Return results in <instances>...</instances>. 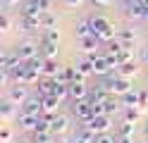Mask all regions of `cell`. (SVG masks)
Masks as SVG:
<instances>
[{
    "mask_svg": "<svg viewBox=\"0 0 148 143\" xmlns=\"http://www.w3.org/2000/svg\"><path fill=\"white\" fill-rule=\"evenodd\" d=\"M91 26H93V36H98L103 43H110V41L117 36V34H115V29H112V24H110V19L100 17V14L91 17Z\"/></svg>",
    "mask_w": 148,
    "mask_h": 143,
    "instance_id": "1",
    "label": "cell"
},
{
    "mask_svg": "<svg viewBox=\"0 0 148 143\" xmlns=\"http://www.w3.org/2000/svg\"><path fill=\"white\" fill-rule=\"evenodd\" d=\"M81 124L91 127L96 133H105V131H110V127H112V119H110V114H96V117H91V119H84Z\"/></svg>",
    "mask_w": 148,
    "mask_h": 143,
    "instance_id": "2",
    "label": "cell"
},
{
    "mask_svg": "<svg viewBox=\"0 0 148 143\" xmlns=\"http://www.w3.org/2000/svg\"><path fill=\"white\" fill-rule=\"evenodd\" d=\"M14 53L19 55V60H22V62H29V60H34V57H38V55H41V48L36 45L34 41H24V43L17 45V50H14Z\"/></svg>",
    "mask_w": 148,
    "mask_h": 143,
    "instance_id": "3",
    "label": "cell"
},
{
    "mask_svg": "<svg viewBox=\"0 0 148 143\" xmlns=\"http://www.w3.org/2000/svg\"><path fill=\"white\" fill-rule=\"evenodd\" d=\"M19 112H24V114H43V98L41 95H29L22 103Z\"/></svg>",
    "mask_w": 148,
    "mask_h": 143,
    "instance_id": "4",
    "label": "cell"
},
{
    "mask_svg": "<svg viewBox=\"0 0 148 143\" xmlns=\"http://www.w3.org/2000/svg\"><path fill=\"white\" fill-rule=\"evenodd\" d=\"M72 112H74V117H77V119H81V122L93 117V107H91V103H88V100H74Z\"/></svg>",
    "mask_w": 148,
    "mask_h": 143,
    "instance_id": "5",
    "label": "cell"
},
{
    "mask_svg": "<svg viewBox=\"0 0 148 143\" xmlns=\"http://www.w3.org/2000/svg\"><path fill=\"white\" fill-rule=\"evenodd\" d=\"M124 12L129 19H143V12H146V7L141 0H124Z\"/></svg>",
    "mask_w": 148,
    "mask_h": 143,
    "instance_id": "6",
    "label": "cell"
},
{
    "mask_svg": "<svg viewBox=\"0 0 148 143\" xmlns=\"http://www.w3.org/2000/svg\"><path fill=\"white\" fill-rule=\"evenodd\" d=\"M69 98L74 100H86L88 98V88H86V81H72L69 83Z\"/></svg>",
    "mask_w": 148,
    "mask_h": 143,
    "instance_id": "7",
    "label": "cell"
},
{
    "mask_svg": "<svg viewBox=\"0 0 148 143\" xmlns=\"http://www.w3.org/2000/svg\"><path fill=\"white\" fill-rule=\"evenodd\" d=\"M7 98H10L12 103H17V105H22L26 98H29V93H26V83H14V86H10Z\"/></svg>",
    "mask_w": 148,
    "mask_h": 143,
    "instance_id": "8",
    "label": "cell"
},
{
    "mask_svg": "<svg viewBox=\"0 0 148 143\" xmlns=\"http://www.w3.org/2000/svg\"><path fill=\"white\" fill-rule=\"evenodd\" d=\"M19 127L24 129V131H36L38 129V119H41V114H24V112H19Z\"/></svg>",
    "mask_w": 148,
    "mask_h": 143,
    "instance_id": "9",
    "label": "cell"
},
{
    "mask_svg": "<svg viewBox=\"0 0 148 143\" xmlns=\"http://www.w3.org/2000/svg\"><path fill=\"white\" fill-rule=\"evenodd\" d=\"M67 127H69V117L67 114H55V117L50 119V131L55 133V136H58V133H64Z\"/></svg>",
    "mask_w": 148,
    "mask_h": 143,
    "instance_id": "10",
    "label": "cell"
},
{
    "mask_svg": "<svg viewBox=\"0 0 148 143\" xmlns=\"http://www.w3.org/2000/svg\"><path fill=\"white\" fill-rule=\"evenodd\" d=\"M17 64H22V60H19V55L17 53H3L0 55V69H14Z\"/></svg>",
    "mask_w": 148,
    "mask_h": 143,
    "instance_id": "11",
    "label": "cell"
},
{
    "mask_svg": "<svg viewBox=\"0 0 148 143\" xmlns=\"http://www.w3.org/2000/svg\"><path fill=\"white\" fill-rule=\"evenodd\" d=\"M122 105L124 107H143V100H141V91H129L122 95Z\"/></svg>",
    "mask_w": 148,
    "mask_h": 143,
    "instance_id": "12",
    "label": "cell"
},
{
    "mask_svg": "<svg viewBox=\"0 0 148 143\" xmlns=\"http://www.w3.org/2000/svg\"><path fill=\"white\" fill-rule=\"evenodd\" d=\"M41 57L43 60H55L58 57V43H50L45 38H41Z\"/></svg>",
    "mask_w": 148,
    "mask_h": 143,
    "instance_id": "13",
    "label": "cell"
},
{
    "mask_svg": "<svg viewBox=\"0 0 148 143\" xmlns=\"http://www.w3.org/2000/svg\"><path fill=\"white\" fill-rule=\"evenodd\" d=\"M60 103H62V100H58L55 95H45V98H43V114H48V117H55V112H58Z\"/></svg>",
    "mask_w": 148,
    "mask_h": 143,
    "instance_id": "14",
    "label": "cell"
},
{
    "mask_svg": "<svg viewBox=\"0 0 148 143\" xmlns=\"http://www.w3.org/2000/svg\"><path fill=\"white\" fill-rule=\"evenodd\" d=\"M55 83H58V79H53V76H45V79L38 81V93H41V98H45V95H53Z\"/></svg>",
    "mask_w": 148,
    "mask_h": 143,
    "instance_id": "15",
    "label": "cell"
},
{
    "mask_svg": "<svg viewBox=\"0 0 148 143\" xmlns=\"http://www.w3.org/2000/svg\"><path fill=\"white\" fill-rule=\"evenodd\" d=\"M74 34H77L79 41H81V38L93 36V26H91V19H81V22L77 24V29H74Z\"/></svg>",
    "mask_w": 148,
    "mask_h": 143,
    "instance_id": "16",
    "label": "cell"
},
{
    "mask_svg": "<svg viewBox=\"0 0 148 143\" xmlns=\"http://www.w3.org/2000/svg\"><path fill=\"white\" fill-rule=\"evenodd\" d=\"M22 26L26 29V31H38L41 26V14L38 17H34V14H22Z\"/></svg>",
    "mask_w": 148,
    "mask_h": 143,
    "instance_id": "17",
    "label": "cell"
},
{
    "mask_svg": "<svg viewBox=\"0 0 148 143\" xmlns=\"http://www.w3.org/2000/svg\"><path fill=\"white\" fill-rule=\"evenodd\" d=\"M81 48L88 53V55H96L98 48H100V38L98 36H88V38H81Z\"/></svg>",
    "mask_w": 148,
    "mask_h": 143,
    "instance_id": "18",
    "label": "cell"
},
{
    "mask_svg": "<svg viewBox=\"0 0 148 143\" xmlns=\"http://www.w3.org/2000/svg\"><path fill=\"white\" fill-rule=\"evenodd\" d=\"M14 105H17V103H12L10 98H5L3 103H0V114H3V119H5V122L14 117Z\"/></svg>",
    "mask_w": 148,
    "mask_h": 143,
    "instance_id": "19",
    "label": "cell"
},
{
    "mask_svg": "<svg viewBox=\"0 0 148 143\" xmlns=\"http://www.w3.org/2000/svg\"><path fill=\"white\" fill-rule=\"evenodd\" d=\"M117 38H119V41H122L127 48H132V45H134V41H136V36H134L132 29H119V31H117Z\"/></svg>",
    "mask_w": 148,
    "mask_h": 143,
    "instance_id": "20",
    "label": "cell"
},
{
    "mask_svg": "<svg viewBox=\"0 0 148 143\" xmlns=\"http://www.w3.org/2000/svg\"><path fill=\"white\" fill-rule=\"evenodd\" d=\"M60 69H62V67L55 62V60H45V62H43V74H45V76H53V79H55V76L60 74Z\"/></svg>",
    "mask_w": 148,
    "mask_h": 143,
    "instance_id": "21",
    "label": "cell"
},
{
    "mask_svg": "<svg viewBox=\"0 0 148 143\" xmlns=\"http://www.w3.org/2000/svg\"><path fill=\"white\" fill-rule=\"evenodd\" d=\"M77 69H79V72H81V74H84L86 79H88V76L93 74V60L88 57V60H81V62H77Z\"/></svg>",
    "mask_w": 148,
    "mask_h": 143,
    "instance_id": "22",
    "label": "cell"
},
{
    "mask_svg": "<svg viewBox=\"0 0 148 143\" xmlns=\"http://www.w3.org/2000/svg\"><path fill=\"white\" fill-rule=\"evenodd\" d=\"M34 141L36 143H53L55 141V133L53 131H34Z\"/></svg>",
    "mask_w": 148,
    "mask_h": 143,
    "instance_id": "23",
    "label": "cell"
},
{
    "mask_svg": "<svg viewBox=\"0 0 148 143\" xmlns=\"http://www.w3.org/2000/svg\"><path fill=\"white\" fill-rule=\"evenodd\" d=\"M115 57H117L119 67H122V64H129V62H134V55H132V50H129V48H122V50H119Z\"/></svg>",
    "mask_w": 148,
    "mask_h": 143,
    "instance_id": "24",
    "label": "cell"
},
{
    "mask_svg": "<svg viewBox=\"0 0 148 143\" xmlns=\"http://www.w3.org/2000/svg\"><path fill=\"white\" fill-rule=\"evenodd\" d=\"M117 74H119V76H127V79H132V76L136 74V67H134V62H129V64H122V67H117Z\"/></svg>",
    "mask_w": 148,
    "mask_h": 143,
    "instance_id": "25",
    "label": "cell"
},
{
    "mask_svg": "<svg viewBox=\"0 0 148 143\" xmlns=\"http://www.w3.org/2000/svg\"><path fill=\"white\" fill-rule=\"evenodd\" d=\"M119 136H134V122L124 119L122 124H119Z\"/></svg>",
    "mask_w": 148,
    "mask_h": 143,
    "instance_id": "26",
    "label": "cell"
},
{
    "mask_svg": "<svg viewBox=\"0 0 148 143\" xmlns=\"http://www.w3.org/2000/svg\"><path fill=\"white\" fill-rule=\"evenodd\" d=\"M43 38H45V41H50V43H60V31H58V29H45Z\"/></svg>",
    "mask_w": 148,
    "mask_h": 143,
    "instance_id": "27",
    "label": "cell"
},
{
    "mask_svg": "<svg viewBox=\"0 0 148 143\" xmlns=\"http://www.w3.org/2000/svg\"><path fill=\"white\" fill-rule=\"evenodd\" d=\"M41 26L43 29H55V17L50 12H43L41 14Z\"/></svg>",
    "mask_w": 148,
    "mask_h": 143,
    "instance_id": "28",
    "label": "cell"
},
{
    "mask_svg": "<svg viewBox=\"0 0 148 143\" xmlns=\"http://www.w3.org/2000/svg\"><path fill=\"white\" fill-rule=\"evenodd\" d=\"M138 112H141V107H127V112H124V119H129V122H136V119H138Z\"/></svg>",
    "mask_w": 148,
    "mask_h": 143,
    "instance_id": "29",
    "label": "cell"
},
{
    "mask_svg": "<svg viewBox=\"0 0 148 143\" xmlns=\"http://www.w3.org/2000/svg\"><path fill=\"white\" fill-rule=\"evenodd\" d=\"M96 143H117V138H115V136H110V133L105 131V133H98Z\"/></svg>",
    "mask_w": 148,
    "mask_h": 143,
    "instance_id": "30",
    "label": "cell"
},
{
    "mask_svg": "<svg viewBox=\"0 0 148 143\" xmlns=\"http://www.w3.org/2000/svg\"><path fill=\"white\" fill-rule=\"evenodd\" d=\"M10 138H12L10 127H3V131H0V143H10Z\"/></svg>",
    "mask_w": 148,
    "mask_h": 143,
    "instance_id": "31",
    "label": "cell"
},
{
    "mask_svg": "<svg viewBox=\"0 0 148 143\" xmlns=\"http://www.w3.org/2000/svg\"><path fill=\"white\" fill-rule=\"evenodd\" d=\"M117 107H119V105L115 103V98H110V100L105 103V114H112V112H117Z\"/></svg>",
    "mask_w": 148,
    "mask_h": 143,
    "instance_id": "32",
    "label": "cell"
},
{
    "mask_svg": "<svg viewBox=\"0 0 148 143\" xmlns=\"http://www.w3.org/2000/svg\"><path fill=\"white\" fill-rule=\"evenodd\" d=\"M10 14H7V12H3V17H0V29H3V31H7V29H10Z\"/></svg>",
    "mask_w": 148,
    "mask_h": 143,
    "instance_id": "33",
    "label": "cell"
},
{
    "mask_svg": "<svg viewBox=\"0 0 148 143\" xmlns=\"http://www.w3.org/2000/svg\"><path fill=\"white\" fill-rule=\"evenodd\" d=\"M3 3V7H14V5H19V0H0Z\"/></svg>",
    "mask_w": 148,
    "mask_h": 143,
    "instance_id": "34",
    "label": "cell"
},
{
    "mask_svg": "<svg viewBox=\"0 0 148 143\" xmlns=\"http://www.w3.org/2000/svg\"><path fill=\"white\" fill-rule=\"evenodd\" d=\"M81 3H84V0H64V5H69V7H77Z\"/></svg>",
    "mask_w": 148,
    "mask_h": 143,
    "instance_id": "35",
    "label": "cell"
},
{
    "mask_svg": "<svg viewBox=\"0 0 148 143\" xmlns=\"http://www.w3.org/2000/svg\"><path fill=\"white\" fill-rule=\"evenodd\" d=\"M117 143H134L132 136H117Z\"/></svg>",
    "mask_w": 148,
    "mask_h": 143,
    "instance_id": "36",
    "label": "cell"
},
{
    "mask_svg": "<svg viewBox=\"0 0 148 143\" xmlns=\"http://www.w3.org/2000/svg\"><path fill=\"white\" fill-rule=\"evenodd\" d=\"M141 60L148 64V45H146V48H141Z\"/></svg>",
    "mask_w": 148,
    "mask_h": 143,
    "instance_id": "37",
    "label": "cell"
},
{
    "mask_svg": "<svg viewBox=\"0 0 148 143\" xmlns=\"http://www.w3.org/2000/svg\"><path fill=\"white\" fill-rule=\"evenodd\" d=\"M96 5H100V7H108V5H112V0H93Z\"/></svg>",
    "mask_w": 148,
    "mask_h": 143,
    "instance_id": "38",
    "label": "cell"
},
{
    "mask_svg": "<svg viewBox=\"0 0 148 143\" xmlns=\"http://www.w3.org/2000/svg\"><path fill=\"white\" fill-rule=\"evenodd\" d=\"M141 100H143V105H148V88L141 91Z\"/></svg>",
    "mask_w": 148,
    "mask_h": 143,
    "instance_id": "39",
    "label": "cell"
},
{
    "mask_svg": "<svg viewBox=\"0 0 148 143\" xmlns=\"http://www.w3.org/2000/svg\"><path fill=\"white\" fill-rule=\"evenodd\" d=\"M53 143H67V141H64L62 136H55V141H53Z\"/></svg>",
    "mask_w": 148,
    "mask_h": 143,
    "instance_id": "40",
    "label": "cell"
},
{
    "mask_svg": "<svg viewBox=\"0 0 148 143\" xmlns=\"http://www.w3.org/2000/svg\"><path fill=\"white\" fill-rule=\"evenodd\" d=\"M143 22H148V7H146V12H143Z\"/></svg>",
    "mask_w": 148,
    "mask_h": 143,
    "instance_id": "41",
    "label": "cell"
},
{
    "mask_svg": "<svg viewBox=\"0 0 148 143\" xmlns=\"http://www.w3.org/2000/svg\"><path fill=\"white\" fill-rule=\"evenodd\" d=\"M143 133H146V136H148V122H146V127H143Z\"/></svg>",
    "mask_w": 148,
    "mask_h": 143,
    "instance_id": "42",
    "label": "cell"
},
{
    "mask_svg": "<svg viewBox=\"0 0 148 143\" xmlns=\"http://www.w3.org/2000/svg\"><path fill=\"white\" fill-rule=\"evenodd\" d=\"M22 143H34V141H22Z\"/></svg>",
    "mask_w": 148,
    "mask_h": 143,
    "instance_id": "43",
    "label": "cell"
},
{
    "mask_svg": "<svg viewBox=\"0 0 148 143\" xmlns=\"http://www.w3.org/2000/svg\"><path fill=\"white\" fill-rule=\"evenodd\" d=\"M34 3H38V0H34Z\"/></svg>",
    "mask_w": 148,
    "mask_h": 143,
    "instance_id": "44",
    "label": "cell"
}]
</instances>
